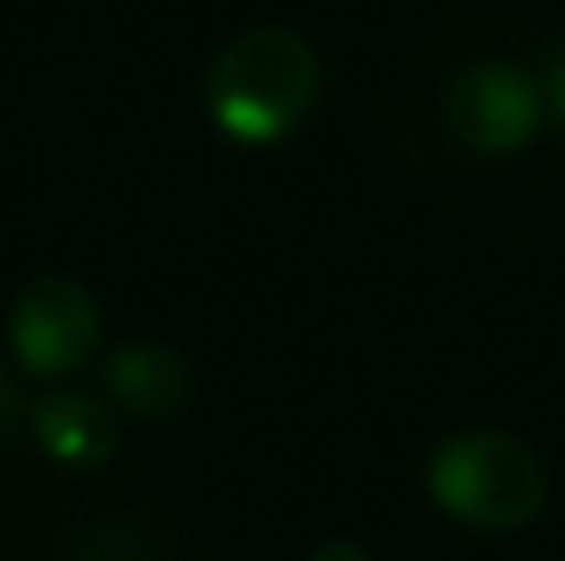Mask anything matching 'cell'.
I'll use <instances>...</instances> for the list:
<instances>
[{
    "instance_id": "obj_5",
    "label": "cell",
    "mask_w": 565,
    "mask_h": 561,
    "mask_svg": "<svg viewBox=\"0 0 565 561\" xmlns=\"http://www.w3.org/2000/svg\"><path fill=\"white\" fill-rule=\"evenodd\" d=\"M105 388L125 413L135 417H174L194 393V368L164 343H125L109 353Z\"/></svg>"
},
{
    "instance_id": "obj_6",
    "label": "cell",
    "mask_w": 565,
    "mask_h": 561,
    "mask_svg": "<svg viewBox=\"0 0 565 561\" xmlns=\"http://www.w3.org/2000/svg\"><path fill=\"white\" fill-rule=\"evenodd\" d=\"M35 437L60 467H75V473H95L115 457L119 447V423L105 403L85 393H50L35 403L30 413Z\"/></svg>"
},
{
    "instance_id": "obj_4",
    "label": "cell",
    "mask_w": 565,
    "mask_h": 561,
    "mask_svg": "<svg viewBox=\"0 0 565 561\" xmlns=\"http://www.w3.org/2000/svg\"><path fill=\"white\" fill-rule=\"evenodd\" d=\"M541 89L526 70L507 60L467 65L447 89V125L461 145L481 155H516L541 129Z\"/></svg>"
},
{
    "instance_id": "obj_2",
    "label": "cell",
    "mask_w": 565,
    "mask_h": 561,
    "mask_svg": "<svg viewBox=\"0 0 565 561\" xmlns=\"http://www.w3.org/2000/svg\"><path fill=\"white\" fill-rule=\"evenodd\" d=\"M427 493L451 522L511 532L546 507V467L521 437L501 427H471L431 453Z\"/></svg>"
},
{
    "instance_id": "obj_3",
    "label": "cell",
    "mask_w": 565,
    "mask_h": 561,
    "mask_svg": "<svg viewBox=\"0 0 565 561\" xmlns=\"http://www.w3.org/2000/svg\"><path fill=\"white\" fill-rule=\"evenodd\" d=\"M99 304L65 274L30 278L10 308V353L35 378H65L95 353Z\"/></svg>"
},
{
    "instance_id": "obj_7",
    "label": "cell",
    "mask_w": 565,
    "mask_h": 561,
    "mask_svg": "<svg viewBox=\"0 0 565 561\" xmlns=\"http://www.w3.org/2000/svg\"><path fill=\"white\" fill-rule=\"evenodd\" d=\"M546 99L556 109V119L565 125V40L551 50V65H546Z\"/></svg>"
},
{
    "instance_id": "obj_9",
    "label": "cell",
    "mask_w": 565,
    "mask_h": 561,
    "mask_svg": "<svg viewBox=\"0 0 565 561\" xmlns=\"http://www.w3.org/2000/svg\"><path fill=\"white\" fill-rule=\"evenodd\" d=\"M15 423H20V393H15V383L0 373V437H6Z\"/></svg>"
},
{
    "instance_id": "obj_1",
    "label": "cell",
    "mask_w": 565,
    "mask_h": 561,
    "mask_svg": "<svg viewBox=\"0 0 565 561\" xmlns=\"http://www.w3.org/2000/svg\"><path fill=\"white\" fill-rule=\"evenodd\" d=\"M318 80V55L298 30H244L209 65V115L238 145H278L308 119Z\"/></svg>"
},
{
    "instance_id": "obj_8",
    "label": "cell",
    "mask_w": 565,
    "mask_h": 561,
    "mask_svg": "<svg viewBox=\"0 0 565 561\" xmlns=\"http://www.w3.org/2000/svg\"><path fill=\"white\" fill-rule=\"evenodd\" d=\"M308 561H372V557H367V547H358V542H342V537H338V542H322V547H318V552H312Z\"/></svg>"
}]
</instances>
